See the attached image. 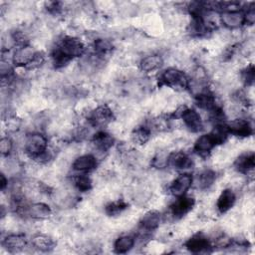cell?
Returning <instances> with one entry per match:
<instances>
[{
	"instance_id": "cell-1",
	"label": "cell",
	"mask_w": 255,
	"mask_h": 255,
	"mask_svg": "<svg viewBox=\"0 0 255 255\" xmlns=\"http://www.w3.org/2000/svg\"><path fill=\"white\" fill-rule=\"evenodd\" d=\"M48 149L47 137L39 132H30L24 138V151L31 158H39Z\"/></svg>"
},
{
	"instance_id": "cell-2",
	"label": "cell",
	"mask_w": 255,
	"mask_h": 255,
	"mask_svg": "<svg viewBox=\"0 0 255 255\" xmlns=\"http://www.w3.org/2000/svg\"><path fill=\"white\" fill-rule=\"evenodd\" d=\"M172 117L175 119H180L183 122L184 127L191 132H199L204 128L200 115L195 110L185 106L178 107Z\"/></svg>"
},
{
	"instance_id": "cell-3",
	"label": "cell",
	"mask_w": 255,
	"mask_h": 255,
	"mask_svg": "<svg viewBox=\"0 0 255 255\" xmlns=\"http://www.w3.org/2000/svg\"><path fill=\"white\" fill-rule=\"evenodd\" d=\"M72 60L76 57H81L85 54V46L83 42L75 36H65L57 44L54 49Z\"/></svg>"
},
{
	"instance_id": "cell-4",
	"label": "cell",
	"mask_w": 255,
	"mask_h": 255,
	"mask_svg": "<svg viewBox=\"0 0 255 255\" xmlns=\"http://www.w3.org/2000/svg\"><path fill=\"white\" fill-rule=\"evenodd\" d=\"M159 83L174 90H185L188 86V79L181 70L168 68L160 75Z\"/></svg>"
},
{
	"instance_id": "cell-5",
	"label": "cell",
	"mask_w": 255,
	"mask_h": 255,
	"mask_svg": "<svg viewBox=\"0 0 255 255\" xmlns=\"http://www.w3.org/2000/svg\"><path fill=\"white\" fill-rule=\"evenodd\" d=\"M38 52L31 45L24 44L19 46L12 55V62L16 67L26 68L28 67L37 56Z\"/></svg>"
},
{
	"instance_id": "cell-6",
	"label": "cell",
	"mask_w": 255,
	"mask_h": 255,
	"mask_svg": "<svg viewBox=\"0 0 255 255\" xmlns=\"http://www.w3.org/2000/svg\"><path fill=\"white\" fill-rule=\"evenodd\" d=\"M115 119L112 109L106 105L99 106L91 112L90 123L93 127L103 128L110 125Z\"/></svg>"
},
{
	"instance_id": "cell-7",
	"label": "cell",
	"mask_w": 255,
	"mask_h": 255,
	"mask_svg": "<svg viewBox=\"0 0 255 255\" xmlns=\"http://www.w3.org/2000/svg\"><path fill=\"white\" fill-rule=\"evenodd\" d=\"M19 213L32 219L43 220L52 215V209L44 202H33L30 205H26L21 211H19Z\"/></svg>"
},
{
	"instance_id": "cell-8",
	"label": "cell",
	"mask_w": 255,
	"mask_h": 255,
	"mask_svg": "<svg viewBox=\"0 0 255 255\" xmlns=\"http://www.w3.org/2000/svg\"><path fill=\"white\" fill-rule=\"evenodd\" d=\"M193 183V178L189 173H182L175 177L169 187L168 190L174 197H180L186 194L188 189L191 187Z\"/></svg>"
},
{
	"instance_id": "cell-9",
	"label": "cell",
	"mask_w": 255,
	"mask_h": 255,
	"mask_svg": "<svg viewBox=\"0 0 255 255\" xmlns=\"http://www.w3.org/2000/svg\"><path fill=\"white\" fill-rule=\"evenodd\" d=\"M194 204L195 200L190 196L183 195L176 197V199L169 206L170 214L173 218H181L192 209Z\"/></svg>"
},
{
	"instance_id": "cell-10",
	"label": "cell",
	"mask_w": 255,
	"mask_h": 255,
	"mask_svg": "<svg viewBox=\"0 0 255 255\" xmlns=\"http://www.w3.org/2000/svg\"><path fill=\"white\" fill-rule=\"evenodd\" d=\"M225 126L228 132L236 136L247 137L253 133V127L251 123L246 119L238 118L228 122Z\"/></svg>"
},
{
	"instance_id": "cell-11",
	"label": "cell",
	"mask_w": 255,
	"mask_h": 255,
	"mask_svg": "<svg viewBox=\"0 0 255 255\" xmlns=\"http://www.w3.org/2000/svg\"><path fill=\"white\" fill-rule=\"evenodd\" d=\"M98 166V158L96 155L87 153L82 154L75 158V160L72 163V168L81 173H87L90 171H93Z\"/></svg>"
},
{
	"instance_id": "cell-12",
	"label": "cell",
	"mask_w": 255,
	"mask_h": 255,
	"mask_svg": "<svg viewBox=\"0 0 255 255\" xmlns=\"http://www.w3.org/2000/svg\"><path fill=\"white\" fill-rule=\"evenodd\" d=\"M219 18L220 23L230 30L238 29L244 25V13L242 11H223Z\"/></svg>"
},
{
	"instance_id": "cell-13",
	"label": "cell",
	"mask_w": 255,
	"mask_h": 255,
	"mask_svg": "<svg viewBox=\"0 0 255 255\" xmlns=\"http://www.w3.org/2000/svg\"><path fill=\"white\" fill-rule=\"evenodd\" d=\"M217 141L212 133H204L200 135L196 141L194 142L193 150L201 156L207 155L211 152V150L217 145Z\"/></svg>"
},
{
	"instance_id": "cell-14",
	"label": "cell",
	"mask_w": 255,
	"mask_h": 255,
	"mask_svg": "<svg viewBox=\"0 0 255 255\" xmlns=\"http://www.w3.org/2000/svg\"><path fill=\"white\" fill-rule=\"evenodd\" d=\"M161 222V214L157 210H149L139 220V229L142 232H151L155 230Z\"/></svg>"
},
{
	"instance_id": "cell-15",
	"label": "cell",
	"mask_w": 255,
	"mask_h": 255,
	"mask_svg": "<svg viewBox=\"0 0 255 255\" xmlns=\"http://www.w3.org/2000/svg\"><path fill=\"white\" fill-rule=\"evenodd\" d=\"M185 248L192 253H201L211 248L208 238L202 233H197L185 242Z\"/></svg>"
},
{
	"instance_id": "cell-16",
	"label": "cell",
	"mask_w": 255,
	"mask_h": 255,
	"mask_svg": "<svg viewBox=\"0 0 255 255\" xmlns=\"http://www.w3.org/2000/svg\"><path fill=\"white\" fill-rule=\"evenodd\" d=\"M168 165L176 170L188 169L193 165L191 157L183 151H174L168 156Z\"/></svg>"
},
{
	"instance_id": "cell-17",
	"label": "cell",
	"mask_w": 255,
	"mask_h": 255,
	"mask_svg": "<svg viewBox=\"0 0 255 255\" xmlns=\"http://www.w3.org/2000/svg\"><path fill=\"white\" fill-rule=\"evenodd\" d=\"M2 245L4 248H6L10 252H18L23 250L26 247L27 241L24 234L12 233V234H8L2 240Z\"/></svg>"
},
{
	"instance_id": "cell-18",
	"label": "cell",
	"mask_w": 255,
	"mask_h": 255,
	"mask_svg": "<svg viewBox=\"0 0 255 255\" xmlns=\"http://www.w3.org/2000/svg\"><path fill=\"white\" fill-rule=\"evenodd\" d=\"M236 194L231 188H226L222 190L216 201V208L219 213H226L235 204Z\"/></svg>"
},
{
	"instance_id": "cell-19",
	"label": "cell",
	"mask_w": 255,
	"mask_h": 255,
	"mask_svg": "<svg viewBox=\"0 0 255 255\" xmlns=\"http://www.w3.org/2000/svg\"><path fill=\"white\" fill-rule=\"evenodd\" d=\"M255 166V156L252 151L240 154L234 161V168L241 173L252 172Z\"/></svg>"
},
{
	"instance_id": "cell-20",
	"label": "cell",
	"mask_w": 255,
	"mask_h": 255,
	"mask_svg": "<svg viewBox=\"0 0 255 255\" xmlns=\"http://www.w3.org/2000/svg\"><path fill=\"white\" fill-rule=\"evenodd\" d=\"M163 64V59L159 54H149L139 61V69L143 73H152L158 70Z\"/></svg>"
},
{
	"instance_id": "cell-21",
	"label": "cell",
	"mask_w": 255,
	"mask_h": 255,
	"mask_svg": "<svg viewBox=\"0 0 255 255\" xmlns=\"http://www.w3.org/2000/svg\"><path fill=\"white\" fill-rule=\"evenodd\" d=\"M93 143L96 149L100 152H106L114 144V137L106 131H98L93 135Z\"/></svg>"
},
{
	"instance_id": "cell-22",
	"label": "cell",
	"mask_w": 255,
	"mask_h": 255,
	"mask_svg": "<svg viewBox=\"0 0 255 255\" xmlns=\"http://www.w3.org/2000/svg\"><path fill=\"white\" fill-rule=\"evenodd\" d=\"M31 244L33 248L42 251V252H48L55 248V242L54 240L46 235V234H36L31 238Z\"/></svg>"
},
{
	"instance_id": "cell-23",
	"label": "cell",
	"mask_w": 255,
	"mask_h": 255,
	"mask_svg": "<svg viewBox=\"0 0 255 255\" xmlns=\"http://www.w3.org/2000/svg\"><path fill=\"white\" fill-rule=\"evenodd\" d=\"M216 180V173L211 169H205L195 178V185L200 190L209 189Z\"/></svg>"
},
{
	"instance_id": "cell-24",
	"label": "cell",
	"mask_w": 255,
	"mask_h": 255,
	"mask_svg": "<svg viewBox=\"0 0 255 255\" xmlns=\"http://www.w3.org/2000/svg\"><path fill=\"white\" fill-rule=\"evenodd\" d=\"M135 238L131 235H122L118 237L114 243V250L116 253L124 254L133 248Z\"/></svg>"
},
{
	"instance_id": "cell-25",
	"label": "cell",
	"mask_w": 255,
	"mask_h": 255,
	"mask_svg": "<svg viewBox=\"0 0 255 255\" xmlns=\"http://www.w3.org/2000/svg\"><path fill=\"white\" fill-rule=\"evenodd\" d=\"M150 135H151V129L149 128L148 126H139L132 130L130 137L134 144L143 145L149 140Z\"/></svg>"
},
{
	"instance_id": "cell-26",
	"label": "cell",
	"mask_w": 255,
	"mask_h": 255,
	"mask_svg": "<svg viewBox=\"0 0 255 255\" xmlns=\"http://www.w3.org/2000/svg\"><path fill=\"white\" fill-rule=\"evenodd\" d=\"M128 207V203L124 199H117L115 201L109 202L105 206V211L110 216H116L125 211Z\"/></svg>"
},
{
	"instance_id": "cell-27",
	"label": "cell",
	"mask_w": 255,
	"mask_h": 255,
	"mask_svg": "<svg viewBox=\"0 0 255 255\" xmlns=\"http://www.w3.org/2000/svg\"><path fill=\"white\" fill-rule=\"evenodd\" d=\"M73 184L81 192L89 191L92 188V186H93L92 179L86 173L77 174L73 178Z\"/></svg>"
},
{
	"instance_id": "cell-28",
	"label": "cell",
	"mask_w": 255,
	"mask_h": 255,
	"mask_svg": "<svg viewBox=\"0 0 255 255\" xmlns=\"http://www.w3.org/2000/svg\"><path fill=\"white\" fill-rule=\"evenodd\" d=\"M168 156L164 151H159L157 152L154 157L151 159V165L157 169H163L168 166Z\"/></svg>"
},
{
	"instance_id": "cell-29",
	"label": "cell",
	"mask_w": 255,
	"mask_h": 255,
	"mask_svg": "<svg viewBox=\"0 0 255 255\" xmlns=\"http://www.w3.org/2000/svg\"><path fill=\"white\" fill-rule=\"evenodd\" d=\"M254 66L251 64L247 66L244 70L241 71V81L244 83L245 86H252L254 83Z\"/></svg>"
},
{
	"instance_id": "cell-30",
	"label": "cell",
	"mask_w": 255,
	"mask_h": 255,
	"mask_svg": "<svg viewBox=\"0 0 255 255\" xmlns=\"http://www.w3.org/2000/svg\"><path fill=\"white\" fill-rule=\"evenodd\" d=\"M14 143L13 140L10 137L3 136L0 140V151L3 156H9L12 149H13Z\"/></svg>"
},
{
	"instance_id": "cell-31",
	"label": "cell",
	"mask_w": 255,
	"mask_h": 255,
	"mask_svg": "<svg viewBox=\"0 0 255 255\" xmlns=\"http://www.w3.org/2000/svg\"><path fill=\"white\" fill-rule=\"evenodd\" d=\"M254 22H255V8H254V3H252L251 6L247 9V11L244 13V24L253 25Z\"/></svg>"
}]
</instances>
